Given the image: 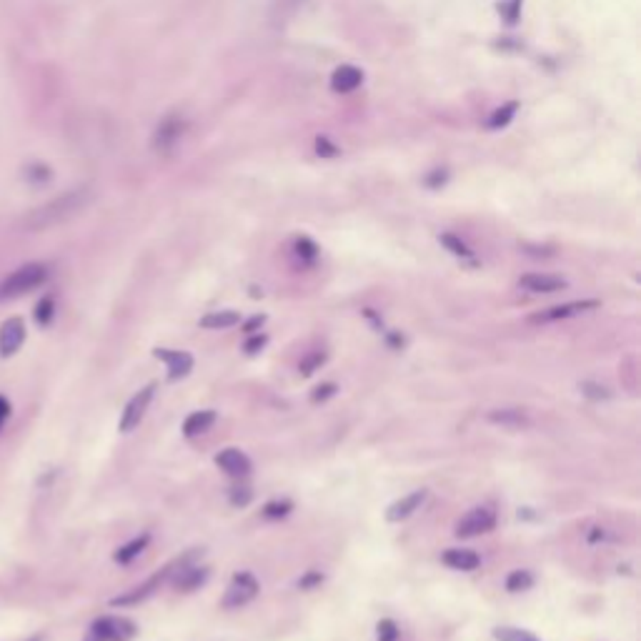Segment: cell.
Listing matches in <instances>:
<instances>
[{"label":"cell","instance_id":"cell-24","mask_svg":"<svg viewBox=\"0 0 641 641\" xmlns=\"http://www.w3.org/2000/svg\"><path fill=\"white\" fill-rule=\"evenodd\" d=\"M336 391H339V386H336V384H321V386H316L314 393H311V401L314 403L328 401L331 396H336Z\"/></svg>","mask_w":641,"mask_h":641},{"label":"cell","instance_id":"cell-32","mask_svg":"<svg viewBox=\"0 0 641 641\" xmlns=\"http://www.w3.org/2000/svg\"><path fill=\"white\" fill-rule=\"evenodd\" d=\"M8 416H11V403H8L5 399H3V396H0V426H3V421H5Z\"/></svg>","mask_w":641,"mask_h":641},{"label":"cell","instance_id":"cell-27","mask_svg":"<svg viewBox=\"0 0 641 641\" xmlns=\"http://www.w3.org/2000/svg\"><path fill=\"white\" fill-rule=\"evenodd\" d=\"M253 499V491L249 486H239V489H231V503L233 506H246Z\"/></svg>","mask_w":641,"mask_h":641},{"label":"cell","instance_id":"cell-15","mask_svg":"<svg viewBox=\"0 0 641 641\" xmlns=\"http://www.w3.org/2000/svg\"><path fill=\"white\" fill-rule=\"evenodd\" d=\"M489 421L509 428H521L528 424L527 414L521 409H493V411H489Z\"/></svg>","mask_w":641,"mask_h":641},{"label":"cell","instance_id":"cell-11","mask_svg":"<svg viewBox=\"0 0 641 641\" xmlns=\"http://www.w3.org/2000/svg\"><path fill=\"white\" fill-rule=\"evenodd\" d=\"M519 286L531 293H556V291L566 289V281L559 276H549V274H528V276H521Z\"/></svg>","mask_w":641,"mask_h":641},{"label":"cell","instance_id":"cell-31","mask_svg":"<svg viewBox=\"0 0 641 641\" xmlns=\"http://www.w3.org/2000/svg\"><path fill=\"white\" fill-rule=\"evenodd\" d=\"M264 324H266V316H253V318H249V321L243 324V331H246V333L251 336V333H258Z\"/></svg>","mask_w":641,"mask_h":641},{"label":"cell","instance_id":"cell-12","mask_svg":"<svg viewBox=\"0 0 641 641\" xmlns=\"http://www.w3.org/2000/svg\"><path fill=\"white\" fill-rule=\"evenodd\" d=\"M443 564L451 566L456 571H474L481 566L477 552H468V549H449L443 553Z\"/></svg>","mask_w":641,"mask_h":641},{"label":"cell","instance_id":"cell-10","mask_svg":"<svg viewBox=\"0 0 641 641\" xmlns=\"http://www.w3.org/2000/svg\"><path fill=\"white\" fill-rule=\"evenodd\" d=\"M424 502H426V491L424 489L411 491L409 496H403V499H399L396 503H391L389 511H386V519H389L391 524L403 521V519H409V516L414 514V511H418Z\"/></svg>","mask_w":641,"mask_h":641},{"label":"cell","instance_id":"cell-23","mask_svg":"<svg viewBox=\"0 0 641 641\" xmlns=\"http://www.w3.org/2000/svg\"><path fill=\"white\" fill-rule=\"evenodd\" d=\"M291 509H293V506H291V502H271V503H266L264 514L268 516V519H283V516H289Z\"/></svg>","mask_w":641,"mask_h":641},{"label":"cell","instance_id":"cell-20","mask_svg":"<svg viewBox=\"0 0 641 641\" xmlns=\"http://www.w3.org/2000/svg\"><path fill=\"white\" fill-rule=\"evenodd\" d=\"M534 586V577L524 571V569H519V571H511L509 578H506V589L511 591V594H519V591H527Z\"/></svg>","mask_w":641,"mask_h":641},{"label":"cell","instance_id":"cell-30","mask_svg":"<svg viewBox=\"0 0 641 641\" xmlns=\"http://www.w3.org/2000/svg\"><path fill=\"white\" fill-rule=\"evenodd\" d=\"M441 240H443V243L451 249V253H456V256H468V249H466L464 243H461L459 239H453V236H443Z\"/></svg>","mask_w":641,"mask_h":641},{"label":"cell","instance_id":"cell-19","mask_svg":"<svg viewBox=\"0 0 641 641\" xmlns=\"http://www.w3.org/2000/svg\"><path fill=\"white\" fill-rule=\"evenodd\" d=\"M493 639L496 641H541V639H536L531 631H527V628H516V627L493 628Z\"/></svg>","mask_w":641,"mask_h":641},{"label":"cell","instance_id":"cell-25","mask_svg":"<svg viewBox=\"0 0 641 641\" xmlns=\"http://www.w3.org/2000/svg\"><path fill=\"white\" fill-rule=\"evenodd\" d=\"M53 318V301L51 299H43L38 303V308H36V321H38L40 326H48Z\"/></svg>","mask_w":641,"mask_h":641},{"label":"cell","instance_id":"cell-8","mask_svg":"<svg viewBox=\"0 0 641 641\" xmlns=\"http://www.w3.org/2000/svg\"><path fill=\"white\" fill-rule=\"evenodd\" d=\"M26 341V324L21 318H11L0 326V356H13Z\"/></svg>","mask_w":641,"mask_h":641},{"label":"cell","instance_id":"cell-29","mask_svg":"<svg viewBox=\"0 0 641 641\" xmlns=\"http://www.w3.org/2000/svg\"><path fill=\"white\" fill-rule=\"evenodd\" d=\"M321 581H324V574H321V571H308V574L299 581V586H301V589H314Z\"/></svg>","mask_w":641,"mask_h":641},{"label":"cell","instance_id":"cell-4","mask_svg":"<svg viewBox=\"0 0 641 641\" xmlns=\"http://www.w3.org/2000/svg\"><path fill=\"white\" fill-rule=\"evenodd\" d=\"M496 527V514L486 509V506H478L471 509L468 514L456 524V536L461 539H471V536H481V534H489Z\"/></svg>","mask_w":641,"mask_h":641},{"label":"cell","instance_id":"cell-21","mask_svg":"<svg viewBox=\"0 0 641 641\" xmlns=\"http://www.w3.org/2000/svg\"><path fill=\"white\" fill-rule=\"evenodd\" d=\"M324 364H326V351H311L306 358H301L299 371H301L303 376H314L316 371Z\"/></svg>","mask_w":641,"mask_h":641},{"label":"cell","instance_id":"cell-2","mask_svg":"<svg viewBox=\"0 0 641 641\" xmlns=\"http://www.w3.org/2000/svg\"><path fill=\"white\" fill-rule=\"evenodd\" d=\"M153 396H156V384H148V386H143V389L126 403V409H123V414H121V434H131L133 428L139 426L140 421H143V416L148 411V406H151Z\"/></svg>","mask_w":641,"mask_h":641},{"label":"cell","instance_id":"cell-17","mask_svg":"<svg viewBox=\"0 0 641 641\" xmlns=\"http://www.w3.org/2000/svg\"><path fill=\"white\" fill-rule=\"evenodd\" d=\"M148 541H151V536L148 534H143V536H136L133 541H128L126 546H121L118 552H115V561L118 564H131L136 556H140V553L146 552V546H148Z\"/></svg>","mask_w":641,"mask_h":641},{"label":"cell","instance_id":"cell-5","mask_svg":"<svg viewBox=\"0 0 641 641\" xmlns=\"http://www.w3.org/2000/svg\"><path fill=\"white\" fill-rule=\"evenodd\" d=\"M258 594V581L253 578V574L249 571H240L233 577L231 586H228L226 596H224V606L226 609H239V606H246V603L256 599Z\"/></svg>","mask_w":641,"mask_h":641},{"label":"cell","instance_id":"cell-16","mask_svg":"<svg viewBox=\"0 0 641 641\" xmlns=\"http://www.w3.org/2000/svg\"><path fill=\"white\" fill-rule=\"evenodd\" d=\"M236 324H240V316L236 311H214L201 318V328H208V331H224Z\"/></svg>","mask_w":641,"mask_h":641},{"label":"cell","instance_id":"cell-1","mask_svg":"<svg viewBox=\"0 0 641 641\" xmlns=\"http://www.w3.org/2000/svg\"><path fill=\"white\" fill-rule=\"evenodd\" d=\"M46 278H48V268H46L43 264L21 266V268H18V271H13L11 276L0 281V301L18 299V296H26L28 291L38 289Z\"/></svg>","mask_w":641,"mask_h":641},{"label":"cell","instance_id":"cell-13","mask_svg":"<svg viewBox=\"0 0 641 641\" xmlns=\"http://www.w3.org/2000/svg\"><path fill=\"white\" fill-rule=\"evenodd\" d=\"M164 578H165V574H156V577L148 578L143 586H136V589L131 591V594H123V596H115L111 603H114V606H131V603L143 602V599H148L153 591L158 589V584H161Z\"/></svg>","mask_w":641,"mask_h":641},{"label":"cell","instance_id":"cell-26","mask_svg":"<svg viewBox=\"0 0 641 641\" xmlns=\"http://www.w3.org/2000/svg\"><path fill=\"white\" fill-rule=\"evenodd\" d=\"M581 393L584 396H589V399H609L611 396V391L606 389V386H599V384H581Z\"/></svg>","mask_w":641,"mask_h":641},{"label":"cell","instance_id":"cell-22","mask_svg":"<svg viewBox=\"0 0 641 641\" xmlns=\"http://www.w3.org/2000/svg\"><path fill=\"white\" fill-rule=\"evenodd\" d=\"M376 641H399V627L393 619H381L376 627Z\"/></svg>","mask_w":641,"mask_h":641},{"label":"cell","instance_id":"cell-6","mask_svg":"<svg viewBox=\"0 0 641 641\" xmlns=\"http://www.w3.org/2000/svg\"><path fill=\"white\" fill-rule=\"evenodd\" d=\"M594 308H599V301H571V303H561V306H552V308H546V311H541V314L531 316V321L534 324H549V321H564V318H571V316H578V314H586V311H594Z\"/></svg>","mask_w":641,"mask_h":641},{"label":"cell","instance_id":"cell-7","mask_svg":"<svg viewBox=\"0 0 641 641\" xmlns=\"http://www.w3.org/2000/svg\"><path fill=\"white\" fill-rule=\"evenodd\" d=\"M156 358H161L168 366V378L178 381L186 378L193 371V356L189 351H173V349H156Z\"/></svg>","mask_w":641,"mask_h":641},{"label":"cell","instance_id":"cell-28","mask_svg":"<svg viewBox=\"0 0 641 641\" xmlns=\"http://www.w3.org/2000/svg\"><path fill=\"white\" fill-rule=\"evenodd\" d=\"M266 341L268 339H266L264 333H251V339L246 341V346H243V349H246V353H251L253 356V353H258L261 349H264Z\"/></svg>","mask_w":641,"mask_h":641},{"label":"cell","instance_id":"cell-3","mask_svg":"<svg viewBox=\"0 0 641 641\" xmlns=\"http://www.w3.org/2000/svg\"><path fill=\"white\" fill-rule=\"evenodd\" d=\"M136 637V624L123 616H103L93 624V639L98 641H128Z\"/></svg>","mask_w":641,"mask_h":641},{"label":"cell","instance_id":"cell-33","mask_svg":"<svg viewBox=\"0 0 641 641\" xmlns=\"http://www.w3.org/2000/svg\"><path fill=\"white\" fill-rule=\"evenodd\" d=\"M33 641H40V639H33Z\"/></svg>","mask_w":641,"mask_h":641},{"label":"cell","instance_id":"cell-14","mask_svg":"<svg viewBox=\"0 0 641 641\" xmlns=\"http://www.w3.org/2000/svg\"><path fill=\"white\" fill-rule=\"evenodd\" d=\"M214 424H215V411H211V409H206V411H193V414L183 421V434H186L189 439H193V436L206 434Z\"/></svg>","mask_w":641,"mask_h":641},{"label":"cell","instance_id":"cell-18","mask_svg":"<svg viewBox=\"0 0 641 641\" xmlns=\"http://www.w3.org/2000/svg\"><path fill=\"white\" fill-rule=\"evenodd\" d=\"M208 578V569H198V566H193V569H183L176 578V589L178 591H196L201 586L203 581Z\"/></svg>","mask_w":641,"mask_h":641},{"label":"cell","instance_id":"cell-9","mask_svg":"<svg viewBox=\"0 0 641 641\" xmlns=\"http://www.w3.org/2000/svg\"><path fill=\"white\" fill-rule=\"evenodd\" d=\"M215 464L221 466L228 477H249L251 474V459L239 449H224L215 456Z\"/></svg>","mask_w":641,"mask_h":641}]
</instances>
